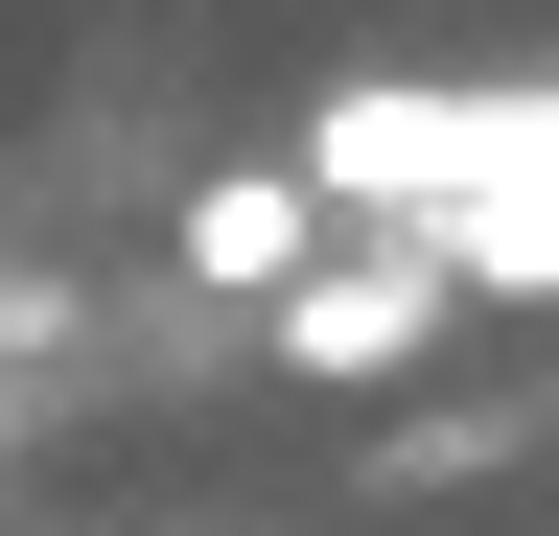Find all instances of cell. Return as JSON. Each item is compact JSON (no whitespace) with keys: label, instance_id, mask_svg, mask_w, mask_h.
I'll use <instances>...</instances> for the list:
<instances>
[{"label":"cell","instance_id":"1","mask_svg":"<svg viewBox=\"0 0 559 536\" xmlns=\"http://www.w3.org/2000/svg\"><path fill=\"white\" fill-rule=\"evenodd\" d=\"M419 326H443V281H419V257H304V281H280V326H257V350L349 396V373H396Z\"/></svg>","mask_w":559,"mask_h":536},{"label":"cell","instance_id":"2","mask_svg":"<svg viewBox=\"0 0 559 536\" xmlns=\"http://www.w3.org/2000/svg\"><path fill=\"white\" fill-rule=\"evenodd\" d=\"M164 257H187L210 303H280V281H304V257H326V211H304V164H210Z\"/></svg>","mask_w":559,"mask_h":536}]
</instances>
